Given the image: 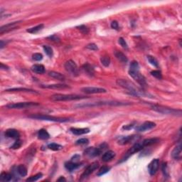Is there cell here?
Segmentation results:
<instances>
[{
    "label": "cell",
    "instance_id": "cell-1",
    "mask_svg": "<svg viewBox=\"0 0 182 182\" xmlns=\"http://www.w3.org/2000/svg\"><path fill=\"white\" fill-rule=\"evenodd\" d=\"M130 76L133 79L135 80L136 82L142 86H145L147 85V81L146 78L141 73L139 72V63L136 61H132L130 63L129 70Z\"/></svg>",
    "mask_w": 182,
    "mask_h": 182
},
{
    "label": "cell",
    "instance_id": "cell-2",
    "mask_svg": "<svg viewBox=\"0 0 182 182\" xmlns=\"http://www.w3.org/2000/svg\"><path fill=\"white\" fill-rule=\"evenodd\" d=\"M117 84L120 87L129 90L132 95L139 96V94H142V92L136 87L135 85L129 80L124 79H118L117 80Z\"/></svg>",
    "mask_w": 182,
    "mask_h": 182
},
{
    "label": "cell",
    "instance_id": "cell-3",
    "mask_svg": "<svg viewBox=\"0 0 182 182\" xmlns=\"http://www.w3.org/2000/svg\"><path fill=\"white\" fill-rule=\"evenodd\" d=\"M88 98V97L83 95H74V94H54L51 96V99L53 101H71Z\"/></svg>",
    "mask_w": 182,
    "mask_h": 182
},
{
    "label": "cell",
    "instance_id": "cell-4",
    "mask_svg": "<svg viewBox=\"0 0 182 182\" xmlns=\"http://www.w3.org/2000/svg\"><path fill=\"white\" fill-rule=\"evenodd\" d=\"M151 109L157 113L164 114V115H175V116H181V110H176V109L167 108V107L162 106V105H153L151 106Z\"/></svg>",
    "mask_w": 182,
    "mask_h": 182
},
{
    "label": "cell",
    "instance_id": "cell-5",
    "mask_svg": "<svg viewBox=\"0 0 182 182\" xmlns=\"http://www.w3.org/2000/svg\"><path fill=\"white\" fill-rule=\"evenodd\" d=\"M128 105V103L126 102H116V101H100V102H91V103H86V104H80V105H76L77 108H92V107H97V106H102V105Z\"/></svg>",
    "mask_w": 182,
    "mask_h": 182
},
{
    "label": "cell",
    "instance_id": "cell-6",
    "mask_svg": "<svg viewBox=\"0 0 182 182\" xmlns=\"http://www.w3.org/2000/svg\"><path fill=\"white\" fill-rule=\"evenodd\" d=\"M29 118H32V119L39 120H46V121L57 122V123H66V122L70 121L69 118H57V117L51 116V115H33L29 116Z\"/></svg>",
    "mask_w": 182,
    "mask_h": 182
},
{
    "label": "cell",
    "instance_id": "cell-7",
    "mask_svg": "<svg viewBox=\"0 0 182 182\" xmlns=\"http://www.w3.org/2000/svg\"><path fill=\"white\" fill-rule=\"evenodd\" d=\"M144 148V144H143L142 142L135 143V144H134V145H133L132 147L129 150H128L127 152L125 154V155L123 156V158H122L121 160L120 161L119 163H122V162L126 161L127 159L128 158H130L132 155H133L134 154L136 153V152H139V151L142 150Z\"/></svg>",
    "mask_w": 182,
    "mask_h": 182
},
{
    "label": "cell",
    "instance_id": "cell-8",
    "mask_svg": "<svg viewBox=\"0 0 182 182\" xmlns=\"http://www.w3.org/2000/svg\"><path fill=\"white\" fill-rule=\"evenodd\" d=\"M39 104L34 102H18V103L9 104L6 105V108L8 109H25L31 108L34 106H38Z\"/></svg>",
    "mask_w": 182,
    "mask_h": 182
},
{
    "label": "cell",
    "instance_id": "cell-9",
    "mask_svg": "<svg viewBox=\"0 0 182 182\" xmlns=\"http://www.w3.org/2000/svg\"><path fill=\"white\" fill-rule=\"evenodd\" d=\"M64 67L68 73H70L72 76H78L79 75V69L76 63L72 60L66 61L64 64Z\"/></svg>",
    "mask_w": 182,
    "mask_h": 182
},
{
    "label": "cell",
    "instance_id": "cell-10",
    "mask_svg": "<svg viewBox=\"0 0 182 182\" xmlns=\"http://www.w3.org/2000/svg\"><path fill=\"white\" fill-rule=\"evenodd\" d=\"M99 167V163L97 162H92L91 164H90L87 168L85 169V170L84 171V172L83 173V174L81 175V179L83 178H85L86 177H88L89 175L91 174L92 173H93L94 171L97 169Z\"/></svg>",
    "mask_w": 182,
    "mask_h": 182
},
{
    "label": "cell",
    "instance_id": "cell-11",
    "mask_svg": "<svg viewBox=\"0 0 182 182\" xmlns=\"http://www.w3.org/2000/svg\"><path fill=\"white\" fill-rule=\"evenodd\" d=\"M81 90L86 94H97V93H105L107 90L102 88L96 87H85L83 88Z\"/></svg>",
    "mask_w": 182,
    "mask_h": 182
},
{
    "label": "cell",
    "instance_id": "cell-12",
    "mask_svg": "<svg viewBox=\"0 0 182 182\" xmlns=\"http://www.w3.org/2000/svg\"><path fill=\"white\" fill-rule=\"evenodd\" d=\"M159 160L158 159H154L148 165V171L151 176H154L159 169Z\"/></svg>",
    "mask_w": 182,
    "mask_h": 182
},
{
    "label": "cell",
    "instance_id": "cell-13",
    "mask_svg": "<svg viewBox=\"0 0 182 182\" xmlns=\"http://www.w3.org/2000/svg\"><path fill=\"white\" fill-rule=\"evenodd\" d=\"M156 127V124L153 122H145V123H143L142 125H139L136 128V131L137 132H145L147 130H149L153 129L154 127Z\"/></svg>",
    "mask_w": 182,
    "mask_h": 182
},
{
    "label": "cell",
    "instance_id": "cell-14",
    "mask_svg": "<svg viewBox=\"0 0 182 182\" xmlns=\"http://www.w3.org/2000/svg\"><path fill=\"white\" fill-rule=\"evenodd\" d=\"M102 151L99 147H89L85 149L84 152V154L88 157H95L97 156H99L101 154Z\"/></svg>",
    "mask_w": 182,
    "mask_h": 182
},
{
    "label": "cell",
    "instance_id": "cell-15",
    "mask_svg": "<svg viewBox=\"0 0 182 182\" xmlns=\"http://www.w3.org/2000/svg\"><path fill=\"white\" fill-rule=\"evenodd\" d=\"M137 138H139V136H136V135H130V136H121V137L119 138L118 139V144H120V145H125V144H128V143L133 142Z\"/></svg>",
    "mask_w": 182,
    "mask_h": 182
},
{
    "label": "cell",
    "instance_id": "cell-16",
    "mask_svg": "<svg viewBox=\"0 0 182 182\" xmlns=\"http://www.w3.org/2000/svg\"><path fill=\"white\" fill-rule=\"evenodd\" d=\"M20 22H12L9 23V24H6V25L2 26V27L0 28V33L3 34L4 32H8L9 31L13 30V29H15L17 28V24H19Z\"/></svg>",
    "mask_w": 182,
    "mask_h": 182
},
{
    "label": "cell",
    "instance_id": "cell-17",
    "mask_svg": "<svg viewBox=\"0 0 182 182\" xmlns=\"http://www.w3.org/2000/svg\"><path fill=\"white\" fill-rule=\"evenodd\" d=\"M41 88L46 89H53V90H63L70 88V87L65 84H51V85H42Z\"/></svg>",
    "mask_w": 182,
    "mask_h": 182
},
{
    "label": "cell",
    "instance_id": "cell-18",
    "mask_svg": "<svg viewBox=\"0 0 182 182\" xmlns=\"http://www.w3.org/2000/svg\"><path fill=\"white\" fill-rule=\"evenodd\" d=\"M6 136L9 138H13V139H19V136H20V134L18 132L17 130L15 129H9L7 130L4 133Z\"/></svg>",
    "mask_w": 182,
    "mask_h": 182
},
{
    "label": "cell",
    "instance_id": "cell-19",
    "mask_svg": "<svg viewBox=\"0 0 182 182\" xmlns=\"http://www.w3.org/2000/svg\"><path fill=\"white\" fill-rule=\"evenodd\" d=\"M71 132L76 135H82V134H88L90 132V129L89 128H71Z\"/></svg>",
    "mask_w": 182,
    "mask_h": 182
},
{
    "label": "cell",
    "instance_id": "cell-20",
    "mask_svg": "<svg viewBox=\"0 0 182 182\" xmlns=\"http://www.w3.org/2000/svg\"><path fill=\"white\" fill-rule=\"evenodd\" d=\"M82 69L88 76H90V77H92V76H94V75H95V70H94L93 67H92L91 65L89 64V63H85V64H84L83 66H82Z\"/></svg>",
    "mask_w": 182,
    "mask_h": 182
},
{
    "label": "cell",
    "instance_id": "cell-21",
    "mask_svg": "<svg viewBox=\"0 0 182 182\" xmlns=\"http://www.w3.org/2000/svg\"><path fill=\"white\" fill-rule=\"evenodd\" d=\"M31 69L34 73L37 74H43L46 71L45 67L41 64H34L32 66Z\"/></svg>",
    "mask_w": 182,
    "mask_h": 182
},
{
    "label": "cell",
    "instance_id": "cell-22",
    "mask_svg": "<svg viewBox=\"0 0 182 182\" xmlns=\"http://www.w3.org/2000/svg\"><path fill=\"white\" fill-rule=\"evenodd\" d=\"M115 157V153L112 150H109L105 152L102 157V160L104 162H108L111 161Z\"/></svg>",
    "mask_w": 182,
    "mask_h": 182
},
{
    "label": "cell",
    "instance_id": "cell-23",
    "mask_svg": "<svg viewBox=\"0 0 182 182\" xmlns=\"http://www.w3.org/2000/svg\"><path fill=\"white\" fill-rule=\"evenodd\" d=\"M6 92H31V93H35V94H38V92H36V90H32V89L29 88H11L6 90Z\"/></svg>",
    "mask_w": 182,
    "mask_h": 182
},
{
    "label": "cell",
    "instance_id": "cell-24",
    "mask_svg": "<svg viewBox=\"0 0 182 182\" xmlns=\"http://www.w3.org/2000/svg\"><path fill=\"white\" fill-rule=\"evenodd\" d=\"M181 144H179L174 149L173 151H172V157L174 159H179L181 158Z\"/></svg>",
    "mask_w": 182,
    "mask_h": 182
},
{
    "label": "cell",
    "instance_id": "cell-25",
    "mask_svg": "<svg viewBox=\"0 0 182 182\" xmlns=\"http://www.w3.org/2000/svg\"><path fill=\"white\" fill-rule=\"evenodd\" d=\"M48 76H49L50 77L53 78L58 80L64 81L65 80H66V77H65L63 74H60V73L58 72H56V71H50V72L48 73Z\"/></svg>",
    "mask_w": 182,
    "mask_h": 182
},
{
    "label": "cell",
    "instance_id": "cell-26",
    "mask_svg": "<svg viewBox=\"0 0 182 182\" xmlns=\"http://www.w3.org/2000/svg\"><path fill=\"white\" fill-rule=\"evenodd\" d=\"M79 167H80L79 164L74 162H66V163L65 164V167H66V169L69 171V172H73V171L77 169Z\"/></svg>",
    "mask_w": 182,
    "mask_h": 182
},
{
    "label": "cell",
    "instance_id": "cell-27",
    "mask_svg": "<svg viewBox=\"0 0 182 182\" xmlns=\"http://www.w3.org/2000/svg\"><path fill=\"white\" fill-rule=\"evenodd\" d=\"M38 139H42V140H46V139H49L50 134H48V132L46 130L41 129L38 131Z\"/></svg>",
    "mask_w": 182,
    "mask_h": 182
},
{
    "label": "cell",
    "instance_id": "cell-28",
    "mask_svg": "<svg viewBox=\"0 0 182 182\" xmlns=\"http://www.w3.org/2000/svg\"><path fill=\"white\" fill-rule=\"evenodd\" d=\"M159 139L158 138H150V139H146L142 141L143 144H144V147H148V146H151L152 144H156V143L159 142Z\"/></svg>",
    "mask_w": 182,
    "mask_h": 182
},
{
    "label": "cell",
    "instance_id": "cell-29",
    "mask_svg": "<svg viewBox=\"0 0 182 182\" xmlns=\"http://www.w3.org/2000/svg\"><path fill=\"white\" fill-rule=\"evenodd\" d=\"M13 176L11 174L6 173V172H2L0 175V181H10L12 180Z\"/></svg>",
    "mask_w": 182,
    "mask_h": 182
},
{
    "label": "cell",
    "instance_id": "cell-30",
    "mask_svg": "<svg viewBox=\"0 0 182 182\" xmlns=\"http://www.w3.org/2000/svg\"><path fill=\"white\" fill-rule=\"evenodd\" d=\"M17 172L21 176H26L27 175V169L24 165L20 164L17 167Z\"/></svg>",
    "mask_w": 182,
    "mask_h": 182
},
{
    "label": "cell",
    "instance_id": "cell-31",
    "mask_svg": "<svg viewBox=\"0 0 182 182\" xmlns=\"http://www.w3.org/2000/svg\"><path fill=\"white\" fill-rule=\"evenodd\" d=\"M115 57H116V58H118L120 61H121V62L127 63L128 61V59H127V56H125L124 53H122V52L116 51L115 53Z\"/></svg>",
    "mask_w": 182,
    "mask_h": 182
},
{
    "label": "cell",
    "instance_id": "cell-32",
    "mask_svg": "<svg viewBox=\"0 0 182 182\" xmlns=\"http://www.w3.org/2000/svg\"><path fill=\"white\" fill-rule=\"evenodd\" d=\"M43 27H44L43 24H39V25L36 26V27H32V28L27 29V32L30 34H36V33H38L39 31L41 30V29L43 28Z\"/></svg>",
    "mask_w": 182,
    "mask_h": 182
},
{
    "label": "cell",
    "instance_id": "cell-33",
    "mask_svg": "<svg viewBox=\"0 0 182 182\" xmlns=\"http://www.w3.org/2000/svg\"><path fill=\"white\" fill-rule=\"evenodd\" d=\"M110 169H111V167H108V166H103V167H102L101 168L99 169L98 172L97 173V176H102V175L108 173Z\"/></svg>",
    "mask_w": 182,
    "mask_h": 182
},
{
    "label": "cell",
    "instance_id": "cell-34",
    "mask_svg": "<svg viewBox=\"0 0 182 182\" xmlns=\"http://www.w3.org/2000/svg\"><path fill=\"white\" fill-rule=\"evenodd\" d=\"M101 63L105 67H108L110 64V58L109 56H103L100 58Z\"/></svg>",
    "mask_w": 182,
    "mask_h": 182
},
{
    "label": "cell",
    "instance_id": "cell-35",
    "mask_svg": "<svg viewBox=\"0 0 182 182\" xmlns=\"http://www.w3.org/2000/svg\"><path fill=\"white\" fill-rule=\"evenodd\" d=\"M48 148L53 151H59L63 149V147L61 145H60V144H56V143H51V144H48Z\"/></svg>",
    "mask_w": 182,
    "mask_h": 182
},
{
    "label": "cell",
    "instance_id": "cell-36",
    "mask_svg": "<svg viewBox=\"0 0 182 182\" xmlns=\"http://www.w3.org/2000/svg\"><path fill=\"white\" fill-rule=\"evenodd\" d=\"M147 60L150 64H152V66H154V67H158L159 66V63L157 61V60L152 56H147Z\"/></svg>",
    "mask_w": 182,
    "mask_h": 182
},
{
    "label": "cell",
    "instance_id": "cell-37",
    "mask_svg": "<svg viewBox=\"0 0 182 182\" xmlns=\"http://www.w3.org/2000/svg\"><path fill=\"white\" fill-rule=\"evenodd\" d=\"M42 176H43V174H42L41 173H38V174H37L34 175V176L29 177V178H28L27 179V181H30V182L36 181H38V179H40V178L42 177Z\"/></svg>",
    "mask_w": 182,
    "mask_h": 182
},
{
    "label": "cell",
    "instance_id": "cell-38",
    "mask_svg": "<svg viewBox=\"0 0 182 182\" xmlns=\"http://www.w3.org/2000/svg\"><path fill=\"white\" fill-rule=\"evenodd\" d=\"M43 50H44L46 54L48 56H49L50 58H51L52 56H53V49H52L51 47L45 45L43 46Z\"/></svg>",
    "mask_w": 182,
    "mask_h": 182
},
{
    "label": "cell",
    "instance_id": "cell-39",
    "mask_svg": "<svg viewBox=\"0 0 182 182\" xmlns=\"http://www.w3.org/2000/svg\"><path fill=\"white\" fill-rule=\"evenodd\" d=\"M151 75H152V76H154V78H156L159 79V80H161L162 78V73H161L160 71H158V70H156V71H151Z\"/></svg>",
    "mask_w": 182,
    "mask_h": 182
},
{
    "label": "cell",
    "instance_id": "cell-40",
    "mask_svg": "<svg viewBox=\"0 0 182 182\" xmlns=\"http://www.w3.org/2000/svg\"><path fill=\"white\" fill-rule=\"evenodd\" d=\"M89 143V140L87 138H81L76 142V144L77 145H83V144H87Z\"/></svg>",
    "mask_w": 182,
    "mask_h": 182
},
{
    "label": "cell",
    "instance_id": "cell-41",
    "mask_svg": "<svg viewBox=\"0 0 182 182\" xmlns=\"http://www.w3.org/2000/svg\"><path fill=\"white\" fill-rule=\"evenodd\" d=\"M77 29L84 34H87L89 32L88 28L87 27H85V25H80L79 26V27H77Z\"/></svg>",
    "mask_w": 182,
    "mask_h": 182
},
{
    "label": "cell",
    "instance_id": "cell-42",
    "mask_svg": "<svg viewBox=\"0 0 182 182\" xmlns=\"http://www.w3.org/2000/svg\"><path fill=\"white\" fill-rule=\"evenodd\" d=\"M162 172L164 174V177H168L169 176V174H168V167H167V162H164L162 164Z\"/></svg>",
    "mask_w": 182,
    "mask_h": 182
},
{
    "label": "cell",
    "instance_id": "cell-43",
    "mask_svg": "<svg viewBox=\"0 0 182 182\" xmlns=\"http://www.w3.org/2000/svg\"><path fill=\"white\" fill-rule=\"evenodd\" d=\"M32 58H33V59L35 60V61H41L42 59H43V56H42L41 53H34V54H33V56H32Z\"/></svg>",
    "mask_w": 182,
    "mask_h": 182
},
{
    "label": "cell",
    "instance_id": "cell-44",
    "mask_svg": "<svg viewBox=\"0 0 182 182\" xmlns=\"http://www.w3.org/2000/svg\"><path fill=\"white\" fill-rule=\"evenodd\" d=\"M86 48L91 50V51H97V50H98V47H97V46L96 44H95V43H90V44H88L86 46Z\"/></svg>",
    "mask_w": 182,
    "mask_h": 182
},
{
    "label": "cell",
    "instance_id": "cell-45",
    "mask_svg": "<svg viewBox=\"0 0 182 182\" xmlns=\"http://www.w3.org/2000/svg\"><path fill=\"white\" fill-rule=\"evenodd\" d=\"M21 146H22V141H21L19 139H17V141L14 142V144H13L12 146H11V149H19V148Z\"/></svg>",
    "mask_w": 182,
    "mask_h": 182
},
{
    "label": "cell",
    "instance_id": "cell-46",
    "mask_svg": "<svg viewBox=\"0 0 182 182\" xmlns=\"http://www.w3.org/2000/svg\"><path fill=\"white\" fill-rule=\"evenodd\" d=\"M118 42H119L120 46H121L123 48H127V47H128L127 43V42L125 41V40L123 38V37H120V38H119V40H118Z\"/></svg>",
    "mask_w": 182,
    "mask_h": 182
},
{
    "label": "cell",
    "instance_id": "cell-47",
    "mask_svg": "<svg viewBox=\"0 0 182 182\" xmlns=\"http://www.w3.org/2000/svg\"><path fill=\"white\" fill-rule=\"evenodd\" d=\"M111 28L115 29V30H118V29H119V24H118L117 21H113V22H112Z\"/></svg>",
    "mask_w": 182,
    "mask_h": 182
},
{
    "label": "cell",
    "instance_id": "cell-48",
    "mask_svg": "<svg viewBox=\"0 0 182 182\" xmlns=\"http://www.w3.org/2000/svg\"><path fill=\"white\" fill-rule=\"evenodd\" d=\"M48 38H49V39H51V41H59V38H58V36L56 35H53V36H51L48 37Z\"/></svg>",
    "mask_w": 182,
    "mask_h": 182
},
{
    "label": "cell",
    "instance_id": "cell-49",
    "mask_svg": "<svg viewBox=\"0 0 182 182\" xmlns=\"http://www.w3.org/2000/svg\"><path fill=\"white\" fill-rule=\"evenodd\" d=\"M133 127H134V125H133V124L125 125V126L123 127V130H129L132 129Z\"/></svg>",
    "mask_w": 182,
    "mask_h": 182
},
{
    "label": "cell",
    "instance_id": "cell-50",
    "mask_svg": "<svg viewBox=\"0 0 182 182\" xmlns=\"http://www.w3.org/2000/svg\"><path fill=\"white\" fill-rule=\"evenodd\" d=\"M80 159V156L79 155H75L74 157H72V159H71V162H76V161L78 160V159Z\"/></svg>",
    "mask_w": 182,
    "mask_h": 182
},
{
    "label": "cell",
    "instance_id": "cell-51",
    "mask_svg": "<svg viewBox=\"0 0 182 182\" xmlns=\"http://www.w3.org/2000/svg\"><path fill=\"white\" fill-rule=\"evenodd\" d=\"M1 69H4V70H8L9 69V67L8 66H5V65L3 64L2 63H1Z\"/></svg>",
    "mask_w": 182,
    "mask_h": 182
},
{
    "label": "cell",
    "instance_id": "cell-52",
    "mask_svg": "<svg viewBox=\"0 0 182 182\" xmlns=\"http://www.w3.org/2000/svg\"><path fill=\"white\" fill-rule=\"evenodd\" d=\"M57 181H66V178H65L63 176H61L59 178H58V179H57Z\"/></svg>",
    "mask_w": 182,
    "mask_h": 182
}]
</instances>
